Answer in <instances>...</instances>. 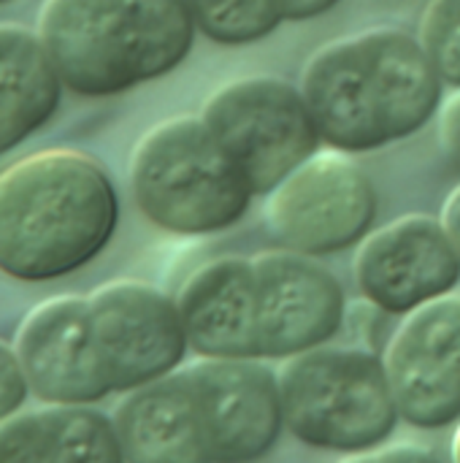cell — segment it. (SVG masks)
<instances>
[{"mask_svg":"<svg viewBox=\"0 0 460 463\" xmlns=\"http://www.w3.org/2000/svg\"><path fill=\"white\" fill-rule=\"evenodd\" d=\"M119 220L98 160L43 149L0 171V271L19 282L68 277L95 260Z\"/></svg>","mask_w":460,"mask_h":463,"instance_id":"1","label":"cell"},{"mask_svg":"<svg viewBox=\"0 0 460 463\" xmlns=\"http://www.w3.org/2000/svg\"><path fill=\"white\" fill-rule=\"evenodd\" d=\"M442 79L420 41L369 30L323 46L304 68V98L320 138L366 152L418 133L437 111Z\"/></svg>","mask_w":460,"mask_h":463,"instance_id":"2","label":"cell"},{"mask_svg":"<svg viewBox=\"0 0 460 463\" xmlns=\"http://www.w3.org/2000/svg\"><path fill=\"white\" fill-rule=\"evenodd\" d=\"M38 35L68 90L103 98L174 71L195 22L184 0H43Z\"/></svg>","mask_w":460,"mask_h":463,"instance_id":"3","label":"cell"},{"mask_svg":"<svg viewBox=\"0 0 460 463\" xmlns=\"http://www.w3.org/2000/svg\"><path fill=\"white\" fill-rule=\"evenodd\" d=\"M130 184L141 214L179 236L236 225L255 195L206 122L195 117L160 122L138 141Z\"/></svg>","mask_w":460,"mask_h":463,"instance_id":"4","label":"cell"},{"mask_svg":"<svg viewBox=\"0 0 460 463\" xmlns=\"http://www.w3.org/2000/svg\"><path fill=\"white\" fill-rule=\"evenodd\" d=\"M285 429L306 448L361 456L382 448L401 415L382 355L355 347H317L279 369Z\"/></svg>","mask_w":460,"mask_h":463,"instance_id":"5","label":"cell"},{"mask_svg":"<svg viewBox=\"0 0 460 463\" xmlns=\"http://www.w3.org/2000/svg\"><path fill=\"white\" fill-rule=\"evenodd\" d=\"M201 119L255 195L274 193L320 144L304 92L268 76L225 84L209 98Z\"/></svg>","mask_w":460,"mask_h":463,"instance_id":"6","label":"cell"},{"mask_svg":"<svg viewBox=\"0 0 460 463\" xmlns=\"http://www.w3.org/2000/svg\"><path fill=\"white\" fill-rule=\"evenodd\" d=\"M87 304L111 393H133L182 369L190 342L174 298L125 279L98 288Z\"/></svg>","mask_w":460,"mask_h":463,"instance_id":"7","label":"cell"},{"mask_svg":"<svg viewBox=\"0 0 460 463\" xmlns=\"http://www.w3.org/2000/svg\"><path fill=\"white\" fill-rule=\"evenodd\" d=\"M377 195L369 176L339 149L312 155L268 201V225L287 250L317 258L369 236Z\"/></svg>","mask_w":460,"mask_h":463,"instance_id":"8","label":"cell"},{"mask_svg":"<svg viewBox=\"0 0 460 463\" xmlns=\"http://www.w3.org/2000/svg\"><path fill=\"white\" fill-rule=\"evenodd\" d=\"M382 364L404 423L423 431L460 423V298L409 312Z\"/></svg>","mask_w":460,"mask_h":463,"instance_id":"9","label":"cell"},{"mask_svg":"<svg viewBox=\"0 0 460 463\" xmlns=\"http://www.w3.org/2000/svg\"><path fill=\"white\" fill-rule=\"evenodd\" d=\"M214 463H255L266 458L282 431L279 374L263 361L201 358L184 369Z\"/></svg>","mask_w":460,"mask_h":463,"instance_id":"10","label":"cell"},{"mask_svg":"<svg viewBox=\"0 0 460 463\" xmlns=\"http://www.w3.org/2000/svg\"><path fill=\"white\" fill-rule=\"evenodd\" d=\"M249 260L258 288L260 358L287 361L325 347L339 334L347 301L325 266L293 250H271Z\"/></svg>","mask_w":460,"mask_h":463,"instance_id":"11","label":"cell"},{"mask_svg":"<svg viewBox=\"0 0 460 463\" xmlns=\"http://www.w3.org/2000/svg\"><path fill=\"white\" fill-rule=\"evenodd\" d=\"M355 279L374 309L409 315L458 288L460 255L442 220L409 214L363 239Z\"/></svg>","mask_w":460,"mask_h":463,"instance_id":"12","label":"cell"},{"mask_svg":"<svg viewBox=\"0 0 460 463\" xmlns=\"http://www.w3.org/2000/svg\"><path fill=\"white\" fill-rule=\"evenodd\" d=\"M16 355L30 391L41 402L87 407L111 393L95 347L87 298L57 296L38 304L19 328Z\"/></svg>","mask_w":460,"mask_h":463,"instance_id":"13","label":"cell"},{"mask_svg":"<svg viewBox=\"0 0 460 463\" xmlns=\"http://www.w3.org/2000/svg\"><path fill=\"white\" fill-rule=\"evenodd\" d=\"M190 350L201 358L263 361L252 260L220 258L201 266L176 298Z\"/></svg>","mask_w":460,"mask_h":463,"instance_id":"14","label":"cell"},{"mask_svg":"<svg viewBox=\"0 0 460 463\" xmlns=\"http://www.w3.org/2000/svg\"><path fill=\"white\" fill-rule=\"evenodd\" d=\"M114 426L127 463H214L184 369L133 391Z\"/></svg>","mask_w":460,"mask_h":463,"instance_id":"15","label":"cell"},{"mask_svg":"<svg viewBox=\"0 0 460 463\" xmlns=\"http://www.w3.org/2000/svg\"><path fill=\"white\" fill-rule=\"evenodd\" d=\"M0 463H127L114 420L87 407H49L0 426Z\"/></svg>","mask_w":460,"mask_h":463,"instance_id":"16","label":"cell"},{"mask_svg":"<svg viewBox=\"0 0 460 463\" xmlns=\"http://www.w3.org/2000/svg\"><path fill=\"white\" fill-rule=\"evenodd\" d=\"M62 87L41 35L24 24H0V155L57 114Z\"/></svg>","mask_w":460,"mask_h":463,"instance_id":"17","label":"cell"},{"mask_svg":"<svg viewBox=\"0 0 460 463\" xmlns=\"http://www.w3.org/2000/svg\"><path fill=\"white\" fill-rule=\"evenodd\" d=\"M195 27L217 43L239 46L266 38L285 16L277 0H184Z\"/></svg>","mask_w":460,"mask_h":463,"instance_id":"18","label":"cell"},{"mask_svg":"<svg viewBox=\"0 0 460 463\" xmlns=\"http://www.w3.org/2000/svg\"><path fill=\"white\" fill-rule=\"evenodd\" d=\"M420 46L439 79L460 87V0H428L420 19Z\"/></svg>","mask_w":460,"mask_h":463,"instance_id":"19","label":"cell"},{"mask_svg":"<svg viewBox=\"0 0 460 463\" xmlns=\"http://www.w3.org/2000/svg\"><path fill=\"white\" fill-rule=\"evenodd\" d=\"M30 383L19 364L16 350L0 342V423L8 420L27 399Z\"/></svg>","mask_w":460,"mask_h":463,"instance_id":"20","label":"cell"},{"mask_svg":"<svg viewBox=\"0 0 460 463\" xmlns=\"http://www.w3.org/2000/svg\"><path fill=\"white\" fill-rule=\"evenodd\" d=\"M342 463H442L434 453L415 448V445H396V448H377L361 456H347Z\"/></svg>","mask_w":460,"mask_h":463,"instance_id":"21","label":"cell"},{"mask_svg":"<svg viewBox=\"0 0 460 463\" xmlns=\"http://www.w3.org/2000/svg\"><path fill=\"white\" fill-rule=\"evenodd\" d=\"M439 130H442V146H445L450 163L460 168V92L453 95L447 100V106L442 109Z\"/></svg>","mask_w":460,"mask_h":463,"instance_id":"22","label":"cell"},{"mask_svg":"<svg viewBox=\"0 0 460 463\" xmlns=\"http://www.w3.org/2000/svg\"><path fill=\"white\" fill-rule=\"evenodd\" d=\"M285 19H312L333 8L339 0H277Z\"/></svg>","mask_w":460,"mask_h":463,"instance_id":"23","label":"cell"},{"mask_svg":"<svg viewBox=\"0 0 460 463\" xmlns=\"http://www.w3.org/2000/svg\"><path fill=\"white\" fill-rule=\"evenodd\" d=\"M442 225L460 255V184L447 195V201L442 206Z\"/></svg>","mask_w":460,"mask_h":463,"instance_id":"24","label":"cell"},{"mask_svg":"<svg viewBox=\"0 0 460 463\" xmlns=\"http://www.w3.org/2000/svg\"><path fill=\"white\" fill-rule=\"evenodd\" d=\"M453 463H460V426L453 437Z\"/></svg>","mask_w":460,"mask_h":463,"instance_id":"25","label":"cell"},{"mask_svg":"<svg viewBox=\"0 0 460 463\" xmlns=\"http://www.w3.org/2000/svg\"><path fill=\"white\" fill-rule=\"evenodd\" d=\"M0 3H5V0H0Z\"/></svg>","mask_w":460,"mask_h":463,"instance_id":"26","label":"cell"}]
</instances>
